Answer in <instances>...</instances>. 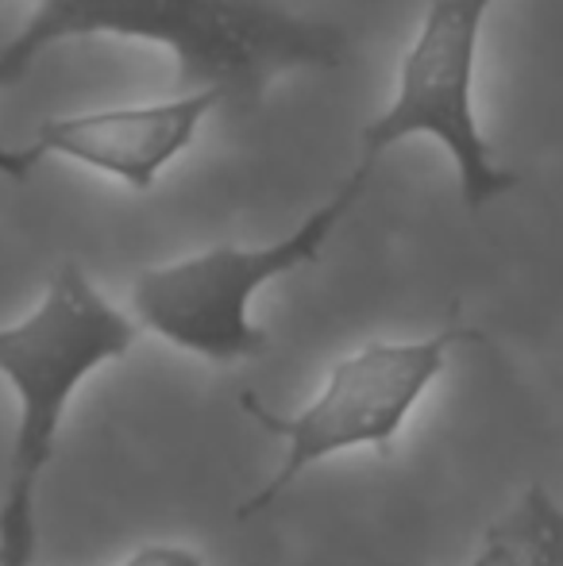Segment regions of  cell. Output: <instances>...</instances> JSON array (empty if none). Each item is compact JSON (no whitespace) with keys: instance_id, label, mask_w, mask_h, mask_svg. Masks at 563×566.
I'll return each instance as SVG.
<instances>
[{"instance_id":"cell-1","label":"cell","mask_w":563,"mask_h":566,"mask_svg":"<svg viewBox=\"0 0 563 566\" xmlns=\"http://www.w3.org/2000/svg\"><path fill=\"white\" fill-rule=\"evenodd\" d=\"M97 35L163 46L178 66V93H217L220 105H259L274 77L347 62L344 31L285 0H39L0 46V90L51 46Z\"/></svg>"},{"instance_id":"cell-2","label":"cell","mask_w":563,"mask_h":566,"mask_svg":"<svg viewBox=\"0 0 563 566\" xmlns=\"http://www.w3.org/2000/svg\"><path fill=\"white\" fill-rule=\"evenodd\" d=\"M139 339L128 313L105 301L77 262L51 277L23 321L0 328V374L15 394V432L0 497V566L35 559L39 478L51 467L70 401L93 370L124 358Z\"/></svg>"},{"instance_id":"cell-3","label":"cell","mask_w":563,"mask_h":566,"mask_svg":"<svg viewBox=\"0 0 563 566\" xmlns=\"http://www.w3.org/2000/svg\"><path fill=\"white\" fill-rule=\"evenodd\" d=\"M371 166H355L352 178L313 209L285 239L263 247H209L189 259L143 270L132 285L136 328L209 363H243L267 350V332L251 321V301L274 277L321 259L332 231L344 224L371 181Z\"/></svg>"},{"instance_id":"cell-4","label":"cell","mask_w":563,"mask_h":566,"mask_svg":"<svg viewBox=\"0 0 563 566\" xmlns=\"http://www.w3.org/2000/svg\"><path fill=\"white\" fill-rule=\"evenodd\" d=\"M463 343H482V332L463 324H444L440 332L425 339L402 343H367V347L344 355L324 378L321 394L301 412L285 417L259 401L256 394H240V405L259 428L279 436L285 454L271 482L259 493H251L240 505V521L267 513L274 501L298 482L316 462H329L336 454L371 448L386 454L414 417L436 378L448 366L451 350Z\"/></svg>"},{"instance_id":"cell-5","label":"cell","mask_w":563,"mask_h":566,"mask_svg":"<svg viewBox=\"0 0 563 566\" xmlns=\"http://www.w3.org/2000/svg\"><path fill=\"white\" fill-rule=\"evenodd\" d=\"M498 0H432L398 70L394 101L363 132V166L375 170L386 150L428 135L456 166L459 201L471 212L518 186L505 166L490 158L475 119V62L487 15Z\"/></svg>"},{"instance_id":"cell-6","label":"cell","mask_w":563,"mask_h":566,"mask_svg":"<svg viewBox=\"0 0 563 566\" xmlns=\"http://www.w3.org/2000/svg\"><path fill=\"white\" fill-rule=\"evenodd\" d=\"M217 105V93H178V97L150 101V105L54 116L35 132L31 150L39 158H70L143 193L194 143L205 116Z\"/></svg>"},{"instance_id":"cell-7","label":"cell","mask_w":563,"mask_h":566,"mask_svg":"<svg viewBox=\"0 0 563 566\" xmlns=\"http://www.w3.org/2000/svg\"><path fill=\"white\" fill-rule=\"evenodd\" d=\"M494 532L510 544L518 566H563V516L552 493L541 485L521 493Z\"/></svg>"},{"instance_id":"cell-8","label":"cell","mask_w":563,"mask_h":566,"mask_svg":"<svg viewBox=\"0 0 563 566\" xmlns=\"http://www.w3.org/2000/svg\"><path fill=\"white\" fill-rule=\"evenodd\" d=\"M121 566H205L194 547L181 544H143L132 555H124Z\"/></svg>"},{"instance_id":"cell-9","label":"cell","mask_w":563,"mask_h":566,"mask_svg":"<svg viewBox=\"0 0 563 566\" xmlns=\"http://www.w3.org/2000/svg\"><path fill=\"white\" fill-rule=\"evenodd\" d=\"M39 163H43V158H39L31 147H4V143H0V178L28 181Z\"/></svg>"},{"instance_id":"cell-10","label":"cell","mask_w":563,"mask_h":566,"mask_svg":"<svg viewBox=\"0 0 563 566\" xmlns=\"http://www.w3.org/2000/svg\"><path fill=\"white\" fill-rule=\"evenodd\" d=\"M467 566H518V559H513V552H510V544H505L502 536H498L494 528L487 532V539H482V547H479V555H475Z\"/></svg>"}]
</instances>
